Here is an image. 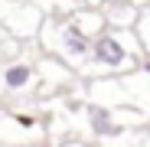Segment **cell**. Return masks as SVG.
Segmentation results:
<instances>
[{
    "label": "cell",
    "instance_id": "1",
    "mask_svg": "<svg viewBox=\"0 0 150 147\" xmlns=\"http://www.w3.org/2000/svg\"><path fill=\"white\" fill-rule=\"evenodd\" d=\"M88 53H91V62L101 65V69H121V65H127V49H124L121 36H111V33L98 36Z\"/></svg>",
    "mask_w": 150,
    "mask_h": 147
},
{
    "label": "cell",
    "instance_id": "2",
    "mask_svg": "<svg viewBox=\"0 0 150 147\" xmlns=\"http://www.w3.org/2000/svg\"><path fill=\"white\" fill-rule=\"evenodd\" d=\"M59 46H62L65 56H72V59H85L88 49H91V36L85 33L82 23H65V26L59 30Z\"/></svg>",
    "mask_w": 150,
    "mask_h": 147
},
{
    "label": "cell",
    "instance_id": "3",
    "mask_svg": "<svg viewBox=\"0 0 150 147\" xmlns=\"http://www.w3.org/2000/svg\"><path fill=\"white\" fill-rule=\"evenodd\" d=\"M33 82V65H26V62H16V65H10V69H4V85L7 88H26Z\"/></svg>",
    "mask_w": 150,
    "mask_h": 147
},
{
    "label": "cell",
    "instance_id": "4",
    "mask_svg": "<svg viewBox=\"0 0 150 147\" xmlns=\"http://www.w3.org/2000/svg\"><path fill=\"white\" fill-rule=\"evenodd\" d=\"M88 121H91L95 134H114V121L108 118L105 108H88Z\"/></svg>",
    "mask_w": 150,
    "mask_h": 147
}]
</instances>
